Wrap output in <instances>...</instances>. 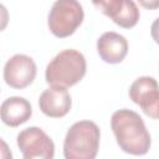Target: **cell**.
<instances>
[{
	"label": "cell",
	"instance_id": "7",
	"mask_svg": "<svg viewBox=\"0 0 159 159\" xmlns=\"http://www.w3.org/2000/svg\"><path fill=\"white\" fill-rule=\"evenodd\" d=\"M92 4L123 29H132L139 21V9L133 0H92Z\"/></svg>",
	"mask_w": 159,
	"mask_h": 159
},
{
	"label": "cell",
	"instance_id": "2",
	"mask_svg": "<svg viewBox=\"0 0 159 159\" xmlns=\"http://www.w3.org/2000/svg\"><path fill=\"white\" fill-rule=\"evenodd\" d=\"M87 63L84 56L73 48L57 53L46 67V82L51 86L71 87L78 83L86 75Z\"/></svg>",
	"mask_w": 159,
	"mask_h": 159
},
{
	"label": "cell",
	"instance_id": "8",
	"mask_svg": "<svg viewBox=\"0 0 159 159\" xmlns=\"http://www.w3.org/2000/svg\"><path fill=\"white\" fill-rule=\"evenodd\" d=\"M36 71V63L30 56L17 53L5 63L4 80L11 88L22 89L34 82Z\"/></svg>",
	"mask_w": 159,
	"mask_h": 159
},
{
	"label": "cell",
	"instance_id": "13",
	"mask_svg": "<svg viewBox=\"0 0 159 159\" xmlns=\"http://www.w3.org/2000/svg\"><path fill=\"white\" fill-rule=\"evenodd\" d=\"M150 34H152L153 40L159 45V17H158V19H155V20H154V22L152 24Z\"/></svg>",
	"mask_w": 159,
	"mask_h": 159
},
{
	"label": "cell",
	"instance_id": "6",
	"mask_svg": "<svg viewBox=\"0 0 159 159\" xmlns=\"http://www.w3.org/2000/svg\"><path fill=\"white\" fill-rule=\"evenodd\" d=\"M130 99L140 107L149 118L159 119V84L149 76L137 78L129 88Z\"/></svg>",
	"mask_w": 159,
	"mask_h": 159
},
{
	"label": "cell",
	"instance_id": "1",
	"mask_svg": "<svg viewBox=\"0 0 159 159\" xmlns=\"http://www.w3.org/2000/svg\"><path fill=\"white\" fill-rule=\"evenodd\" d=\"M111 127L119 148L132 155H144L150 148V134L142 117L130 109H118L112 114Z\"/></svg>",
	"mask_w": 159,
	"mask_h": 159
},
{
	"label": "cell",
	"instance_id": "10",
	"mask_svg": "<svg viewBox=\"0 0 159 159\" xmlns=\"http://www.w3.org/2000/svg\"><path fill=\"white\" fill-rule=\"evenodd\" d=\"M97 52L107 63H119L128 53V42L124 36L108 31L97 41Z\"/></svg>",
	"mask_w": 159,
	"mask_h": 159
},
{
	"label": "cell",
	"instance_id": "4",
	"mask_svg": "<svg viewBox=\"0 0 159 159\" xmlns=\"http://www.w3.org/2000/svg\"><path fill=\"white\" fill-rule=\"evenodd\" d=\"M84 17L82 5L77 0H56L50 10L47 25L53 36H71Z\"/></svg>",
	"mask_w": 159,
	"mask_h": 159
},
{
	"label": "cell",
	"instance_id": "3",
	"mask_svg": "<svg viewBox=\"0 0 159 159\" xmlns=\"http://www.w3.org/2000/svg\"><path fill=\"white\" fill-rule=\"evenodd\" d=\"M101 132L91 120H80L70 127L63 142L66 159H94L99 148Z\"/></svg>",
	"mask_w": 159,
	"mask_h": 159
},
{
	"label": "cell",
	"instance_id": "5",
	"mask_svg": "<svg viewBox=\"0 0 159 159\" xmlns=\"http://www.w3.org/2000/svg\"><path fill=\"white\" fill-rule=\"evenodd\" d=\"M17 147L25 159H52L55 155L52 139L37 127L21 130L17 134Z\"/></svg>",
	"mask_w": 159,
	"mask_h": 159
},
{
	"label": "cell",
	"instance_id": "11",
	"mask_svg": "<svg viewBox=\"0 0 159 159\" xmlns=\"http://www.w3.org/2000/svg\"><path fill=\"white\" fill-rule=\"evenodd\" d=\"M31 104L22 97H10L1 104V119L9 127H17L30 119Z\"/></svg>",
	"mask_w": 159,
	"mask_h": 159
},
{
	"label": "cell",
	"instance_id": "12",
	"mask_svg": "<svg viewBox=\"0 0 159 159\" xmlns=\"http://www.w3.org/2000/svg\"><path fill=\"white\" fill-rule=\"evenodd\" d=\"M138 2L148 10H155L159 9V0H138Z\"/></svg>",
	"mask_w": 159,
	"mask_h": 159
},
{
	"label": "cell",
	"instance_id": "9",
	"mask_svg": "<svg viewBox=\"0 0 159 159\" xmlns=\"http://www.w3.org/2000/svg\"><path fill=\"white\" fill-rule=\"evenodd\" d=\"M71 96L66 87L51 86L45 89L39 99L41 112L51 118L65 117L71 109Z\"/></svg>",
	"mask_w": 159,
	"mask_h": 159
}]
</instances>
